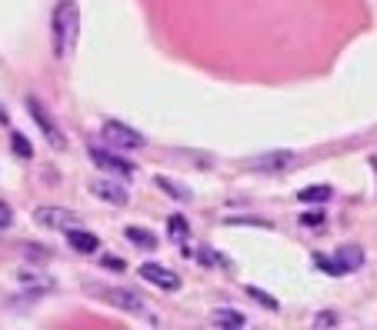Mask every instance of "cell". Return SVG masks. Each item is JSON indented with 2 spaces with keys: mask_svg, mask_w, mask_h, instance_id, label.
<instances>
[{
  "mask_svg": "<svg viewBox=\"0 0 377 330\" xmlns=\"http://www.w3.org/2000/svg\"><path fill=\"white\" fill-rule=\"evenodd\" d=\"M77 37H80V7H77V0H60L53 7V21H51L53 57L57 60H71Z\"/></svg>",
  "mask_w": 377,
  "mask_h": 330,
  "instance_id": "cell-1",
  "label": "cell"
},
{
  "mask_svg": "<svg viewBox=\"0 0 377 330\" xmlns=\"http://www.w3.org/2000/svg\"><path fill=\"white\" fill-rule=\"evenodd\" d=\"M314 264L324 267L330 277H337V274H354V270H361V264H364V251H361L357 244H341L334 257L317 254L314 257Z\"/></svg>",
  "mask_w": 377,
  "mask_h": 330,
  "instance_id": "cell-2",
  "label": "cell"
},
{
  "mask_svg": "<svg viewBox=\"0 0 377 330\" xmlns=\"http://www.w3.org/2000/svg\"><path fill=\"white\" fill-rule=\"evenodd\" d=\"M27 110H30V117H34V124L44 130V137H47V144L51 147H67V137H64V130L57 127V120H53L51 114H47V107L37 101V97H27Z\"/></svg>",
  "mask_w": 377,
  "mask_h": 330,
  "instance_id": "cell-3",
  "label": "cell"
},
{
  "mask_svg": "<svg viewBox=\"0 0 377 330\" xmlns=\"http://www.w3.org/2000/svg\"><path fill=\"white\" fill-rule=\"evenodd\" d=\"M101 134L110 147H121V151H141L144 147V137L137 130H130L127 124H117V120H107Z\"/></svg>",
  "mask_w": 377,
  "mask_h": 330,
  "instance_id": "cell-4",
  "label": "cell"
},
{
  "mask_svg": "<svg viewBox=\"0 0 377 330\" xmlns=\"http://www.w3.org/2000/svg\"><path fill=\"white\" fill-rule=\"evenodd\" d=\"M34 217H37V224L53 230H71L77 224V214L74 210H64V207H37Z\"/></svg>",
  "mask_w": 377,
  "mask_h": 330,
  "instance_id": "cell-5",
  "label": "cell"
},
{
  "mask_svg": "<svg viewBox=\"0 0 377 330\" xmlns=\"http://www.w3.org/2000/svg\"><path fill=\"white\" fill-rule=\"evenodd\" d=\"M141 277L147 283H154V287H160V290H177L180 287V277L174 270L160 267V264H141Z\"/></svg>",
  "mask_w": 377,
  "mask_h": 330,
  "instance_id": "cell-6",
  "label": "cell"
},
{
  "mask_svg": "<svg viewBox=\"0 0 377 330\" xmlns=\"http://www.w3.org/2000/svg\"><path fill=\"white\" fill-rule=\"evenodd\" d=\"M90 160L97 164V167H104V170H110V174H121V177H130L134 174V164H127V160H121L117 153L110 151H101V147H90Z\"/></svg>",
  "mask_w": 377,
  "mask_h": 330,
  "instance_id": "cell-7",
  "label": "cell"
},
{
  "mask_svg": "<svg viewBox=\"0 0 377 330\" xmlns=\"http://www.w3.org/2000/svg\"><path fill=\"white\" fill-rule=\"evenodd\" d=\"M94 290H101L104 297L110 301L114 307H121V310H130V314H144V301L134 294V290H117V287H94Z\"/></svg>",
  "mask_w": 377,
  "mask_h": 330,
  "instance_id": "cell-8",
  "label": "cell"
},
{
  "mask_svg": "<svg viewBox=\"0 0 377 330\" xmlns=\"http://www.w3.org/2000/svg\"><path fill=\"white\" fill-rule=\"evenodd\" d=\"M90 190H94L101 201L114 203V207H124V203L130 201L127 187H124V183H117V180H94V183H90Z\"/></svg>",
  "mask_w": 377,
  "mask_h": 330,
  "instance_id": "cell-9",
  "label": "cell"
},
{
  "mask_svg": "<svg viewBox=\"0 0 377 330\" xmlns=\"http://www.w3.org/2000/svg\"><path fill=\"white\" fill-rule=\"evenodd\" d=\"M291 160H294V153L291 151H274V153H260V157H254L251 167L254 170H284V167H291Z\"/></svg>",
  "mask_w": 377,
  "mask_h": 330,
  "instance_id": "cell-10",
  "label": "cell"
},
{
  "mask_svg": "<svg viewBox=\"0 0 377 330\" xmlns=\"http://www.w3.org/2000/svg\"><path fill=\"white\" fill-rule=\"evenodd\" d=\"M67 244L74 247L77 254H94V251L101 247V240H97L94 233H87V230H77V227L67 230Z\"/></svg>",
  "mask_w": 377,
  "mask_h": 330,
  "instance_id": "cell-11",
  "label": "cell"
},
{
  "mask_svg": "<svg viewBox=\"0 0 377 330\" xmlns=\"http://www.w3.org/2000/svg\"><path fill=\"white\" fill-rule=\"evenodd\" d=\"M214 327H224V330H241L247 327V317L241 314V310H230V307H224V310H214Z\"/></svg>",
  "mask_w": 377,
  "mask_h": 330,
  "instance_id": "cell-12",
  "label": "cell"
},
{
  "mask_svg": "<svg viewBox=\"0 0 377 330\" xmlns=\"http://www.w3.org/2000/svg\"><path fill=\"white\" fill-rule=\"evenodd\" d=\"M297 197L304 203H324V201H330V187L327 183H314V187H304Z\"/></svg>",
  "mask_w": 377,
  "mask_h": 330,
  "instance_id": "cell-13",
  "label": "cell"
},
{
  "mask_svg": "<svg viewBox=\"0 0 377 330\" xmlns=\"http://www.w3.org/2000/svg\"><path fill=\"white\" fill-rule=\"evenodd\" d=\"M127 240H134L137 247H157V237H154L151 230H141V227H127Z\"/></svg>",
  "mask_w": 377,
  "mask_h": 330,
  "instance_id": "cell-14",
  "label": "cell"
},
{
  "mask_svg": "<svg viewBox=\"0 0 377 330\" xmlns=\"http://www.w3.org/2000/svg\"><path fill=\"white\" fill-rule=\"evenodd\" d=\"M167 233H171V240H187V237H191V227H187V220H184L180 214H174V217L167 220Z\"/></svg>",
  "mask_w": 377,
  "mask_h": 330,
  "instance_id": "cell-15",
  "label": "cell"
},
{
  "mask_svg": "<svg viewBox=\"0 0 377 330\" xmlns=\"http://www.w3.org/2000/svg\"><path fill=\"white\" fill-rule=\"evenodd\" d=\"M21 283H27V287H37V290H51V287H53V280L44 277L40 270H37V274H34V270H21Z\"/></svg>",
  "mask_w": 377,
  "mask_h": 330,
  "instance_id": "cell-16",
  "label": "cell"
},
{
  "mask_svg": "<svg viewBox=\"0 0 377 330\" xmlns=\"http://www.w3.org/2000/svg\"><path fill=\"white\" fill-rule=\"evenodd\" d=\"M157 187H164L174 201H191V194H187V187H180V183H174V180L167 177H157Z\"/></svg>",
  "mask_w": 377,
  "mask_h": 330,
  "instance_id": "cell-17",
  "label": "cell"
},
{
  "mask_svg": "<svg viewBox=\"0 0 377 330\" xmlns=\"http://www.w3.org/2000/svg\"><path fill=\"white\" fill-rule=\"evenodd\" d=\"M304 227H321L324 224V210H314V214H301Z\"/></svg>",
  "mask_w": 377,
  "mask_h": 330,
  "instance_id": "cell-18",
  "label": "cell"
},
{
  "mask_svg": "<svg viewBox=\"0 0 377 330\" xmlns=\"http://www.w3.org/2000/svg\"><path fill=\"white\" fill-rule=\"evenodd\" d=\"M314 327H337V314H330V310L317 314V317H314Z\"/></svg>",
  "mask_w": 377,
  "mask_h": 330,
  "instance_id": "cell-19",
  "label": "cell"
},
{
  "mask_svg": "<svg viewBox=\"0 0 377 330\" xmlns=\"http://www.w3.org/2000/svg\"><path fill=\"white\" fill-rule=\"evenodd\" d=\"M10 224H14V210H10V203L0 201V230H7Z\"/></svg>",
  "mask_w": 377,
  "mask_h": 330,
  "instance_id": "cell-20",
  "label": "cell"
},
{
  "mask_svg": "<svg viewBox=\"0 0 377 330\" xmlns=\"http://www.w3.org/2000/svg\"><path fill=\"white\" fill-rule=\"evenodd\" d=\"M247 294H251L254 301H260V304H264V307H271V310H277V301H271V297H267L264 290H257V287H247Z\"/></svg>",
  "mask_w": 377,
  "mask_h": 330,
  "instance_id": "cell-21",
  "label": "cell"
},
{
  "mask_svg": "<svg viewBox=\"0 0 377 330\" xmlns=\"http://www.w3.org/2000/svg\"><path fill=\"white\" fill-rule=\"evenodd\" d=\"M10 140H14V151L21 153V157H30V144L24 140V134H14Z\"/></svg>",
  "mask_w": 377,
  "mask_h": 330,
  "instance_id": "cell-22",
  "label": "cell"
},
{
  "mask_svg": "<svg viewBox=\"0 0 377 330\" xmlns=\"http://www.w3.org/2000/svg\"><path fill=\"white\" fill-rule=\"evenodd\" d=\"M104 267H110V270H124V260H121V257H104Z\"/></svg>",
  "mask_w": 377,
  "mask_h": 330,
  "instance_id": "cell-23",
  "label": "cell"
}]
</instances>
